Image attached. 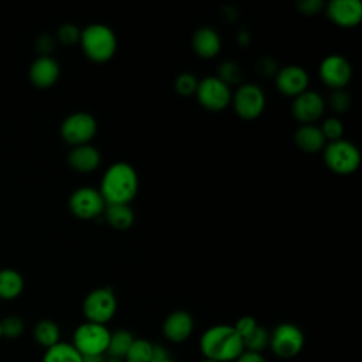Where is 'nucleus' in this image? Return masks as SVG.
I'll return each mask as SVG.
<instances>
[{
  "mask_svg": "<svg viewBox=\"0 0 362 362\" xmlns=\"http://www.w3.org/2000/svg\"><path fill=\"white\" fill-rule=\"evenodd\" d=\"M195 95L198 98V102L205 109L214 112L225 109L232 99V92L229 86L218 76H206L202 81H198Z\"/></svg>",
  "mask_w": 362,
  "mask_h": 362,
  "instance_id": "10",
  "label": "nucleus"
},
{
  "mask_svg": "<svg viewBox=\"0 0 362 362\" xmlns=\"http://www.w3.org/2000/svg\"><path fill=\"white\" fill-rule=\"evenodd\" d=\"M117 300L112 288L100 287L92 290L83 300L82 311L88 322L106 325L116 314Z\"/></svg>",
  "mask_w": 362,
  "mask_h": 362,
  "instance_id": "7",
  "label": "nucleus"
},
{
  "mask_svg": "<svg viewBox=\"0 0 362 362\" xmlns=\"http://www.w3.org/2000/svg\"><path fill=\"white\" fill-rule=\"evenodd\" d=\"M33 337L38 345L48 349L61 341V329L52 320H41L34 325Z\"/></svg>",
  "mask_w": 362,
  "mask_h": 362,
  "instance_id": "23",
  "label": "nucleus"
},
{
  "mask_svg": "<svg viewBox=\"0 0 362 362\" xmlns=\"http://www.w3.org/2000/svg\"><path fill=\"white\" fill-rule=\"evenodd\" d=\"M308 74L304 68L298 65H287L277 71L276 74V86L280 93L286 96L296 98L297 95L307 90L308 86Z\"/></svg>",
  "mask_w": 362,
  "mask_h": 362,
  "instance_id": "14",
  "label": "nucleus"
},
{
  "mask_svg": "<svg viewBox=\"0 0 362 362\" xmlns=\"http://www.w3.org/2000/svg\"><path fill=\"white\" fill-rule=\"evenodd\" d=\"M35 49L41 54L40 57H48V54L54 49V40L48 34H41L35 41Z\"/></svg>",
  "mask_w": 362,
  "mask_h": 362,
  "instance_id": "36",
  "label": "nucleus"
},
{
  "mask_svg": "<svg viewBox=\"0 0 362 362\" xmlns=\"http://www.w3.org/2000/svg\"><path fill=\"white\" fill-rule=\"evenodd\" d=\"M264 62L267 64V65H264L263 62H260V71L263 72V74H266V75H272V74H274V72H277V69H276V62L273 61V59H270V58H266L264 59Z\"/></svg>",
  "mask_w": 362,
  "mask_h": 362,
  "instance_id": "39",
  "label": "nucleus"
},
{
  "mask_svg": "<svg viewBox=\"0 0 362 362\" xmlns=\"http://www.w3.org/2000/svg\"><path fill=\"white\" fill-rule=\"evenodd\" d=\"M199 351L205 359L216 362H235L245 351L243 341L233 325L216 324L209 327L199 338Z\"/></svg>",
  "mask_w": 362,
  "mask_h": 362,
  "instance_id": "1",
  "label": "nucleus"
},
{
  "mask_svg": "<svg viewBox=\"0 0 362 362\" xmlns=\"http://www.w3.org/2000/svg\"><path fill=\"white\" fill-rule=\"evenodd\" d=\"M257 325H259V324H257V321H256L253 317H250V315H243V317H240V318L233 324V328L236 329V332L240 335V338H242V341H243L246 337H249V335L256 329Z\"/></svg>",
  "mask_w": 362,
  "mask_h": 362,
  "instance_id": "34",
  "label": "nucleus"
},
{
  "mask_svg": "<svg viewBox=\"0 0 362 362\" xmlns=\"http://www.w3.org/2000/svg\"><path fill=\"white\" fill-rule=\"evenodd\" d=\"M96 120L90 113L86 112H75L65 117L61 124V136L62 139L75 146L88 144L95 133H96Z\"/></svg>",
  "mask_w": 362,
  "mask_h": 362,
  "instance_id": "8",
  "label": "nucleus"
},
{
  "mask_svg": "<svg viewBox=\"0 0 362 362\" xmlns=\"http://www.w3.org/2000/svg\"><path fill=\"white\" fill-rule=\"evenodd\" d=\"M69 209L79 219H93L103 214L105 199L102 198L99 189L90 187H81L72 192L69 197Z\"/></svg>",
  "mask_w": 362,
  "mask_h": 362,
  "instance_id": "11",
  "label": "nucleus"
},
{
  "mask_svg": "<svg viewBox=\"0 0 362 362\" xmlns=\"http://www.w3.org/2000/svg\"><path fill=\"white\" fill-rule=\"evenodd\" d=\"M3 337H1V327H0V339H1Z\"/></svg>",
  "mask_w": 362,
  "mask_h": 362,
  "instance_id": "43",
  "label": "nucleus"
},
{
  "mask_svg": "<svg viewBox=\"0 0 362 362\" xmlns=\"http://www.w3.org/2000/svg\"><path fill=\"white\" fill-rule=\"evenodd\" d=\"M218 78L225 82L228 86L230 83H236L240 81L242 78V72H240V68L238 64L232 62V61H226L223 62L221 66H219V75Z\"/></svg>",
  "mask_w": 362,
  "mask_h": 362,
  "instance_id": "32",
  "label": "nucleus"
},
{
  "mask_svg": "<svg viewBox=\"0 0 362 362\" xmlns=\"http://www.w3.org/2000/svg\"><path fill=\"white\" fill-rule=\"evenodd\" d=\"M327 16L339 27H355L362 20V4L358 0H332L327 6Z\"/></svg>",
  "mask_w": 362,
  "mask_h": 362,
  "instance_id": "15",
  "label": "nucleus"
},
{
  "mask_svg": "<svg viewBox=\"0 0 362 362\" xmlns=\"http://www.w3.org/2000/svg\"><path fill=\"white\" fill-rule=\"evenodd\" d=\"M329 106L337 113H344L351 106V96L344 89H334L329 95Z\"/></svg>",
  "mask_w": 362,
  "mask_h": 362,
  "instance_id": "33",
  "label": "nucleus"
},
{
  "mask_svg": "<svg viewBox=\"0 0 362 362\" xmlns=\"http://www.w3.org/2000/svg\"><path fill=\"white\" fill-rule=\"evenodd\" d=\"M153 346L154 344L144 338H134L124 356V362H151Z\"/></svg>",
  "mask_w": 362,
  "mask_h": 362,
  "instance_id": "26",
  "label": "nucleus"
},
{
  "mask_svg": "<svg viewBox=\"0 0 362 362\" xmlns=\"http://www.w3.org/2000/svg\"><path fill=\"white\" fill-rule=\"evenodd\" d=\"M41 362H82V355L71 342L59 341L54 346L45 349Z\"/></svg>",
  "mask_w": 362,
  "mask_h": 362,
  "instance_id": "25",
  "label": "nucleus"
},
{
  "mask_svg": "<svg viewBox=\"0 0 362 362\" xmlns=\"http://www.w3.org/2000/svg\"><path fill=\"white\" fill-rule=\"evenodd\" d=\"M1 327V337L7 339H17L24 334L25 325L24 321L17 315H7L0 320Z\"/></svg>",
  "mask_w": 362,
  "mask_h": 362,
  "instance_id": "28",
  "label": "nucleus"
},
{
  "mask_svg": "<svg viewBox=\"0 0 362 362\" xmlns=\"http://www.w3.org/2000/svg\"><path fill=\"white\" fill-rule=\"evenodd\" d=\"M297 7L303 14L314 16L324 8V3L321 0H301L298 1Z\"/></svg>",
  "mask_w": 362,
  "mask_h": 362,
  "instance_id": "35",
  "label": "nucleus"
},
{
  "mask_svg": "<svg viewBox=\"0 0 362 362\" xmlns=\"http://www.w3.org/2000/svg\"><path fill=\"white\" fill-rule=\"evenodd\" d=\"M100 163L99 151L90 144L75 146L68 154V164L78 173H92Z\"/></svg>",
  "mask_w": 362,
  "mask_h": 362,
  "instance_id": "18",
  "label": "nucleus"
},
{
  "mask_svg": "<svg viewBox=\"0 0 362 362\" xmlns=\"http://www.w3.org/2000/svg\"><path fill=\"white\" fill-rule=\"evenodd\" d=\"M197 86H198V81H197L195 75H192L189 72L180 74L174 82V88L177 90V93H180L181 96L194 95L197 90Z\"/></svg>",
  "mask_w": 362,
  "mask_h": 362,
  "instance_id": "30",
  "label": "nucleus"
},
{
  "mask_svg": "<svg viewBox=\"0 0 362 362\" xmlns=\"http://www.w3.org/2000/svg\"><path fill=\"white\" fill-rule=\"evenodd\" d=\"M133 341H134V337L127 329H116L115 332H110L106 356L120 359L124 362V356H126L130 345L133 344Z\"/></svg>",
  "mask_w": 362,
  "mask_h": 362,
  "instance_id": "24",
  "label": "nucleus"
},
{
  "mask_svg": "<svg viewBox=\"0 0 362 362\" xmlns=\"http://www.w3.org/2000/svg\"><path fill=\"white\" fill-rule=\"evenodd\" d=\"M269 338H270V332L264 327L257 325L256 329L243 339V346L246 351L262 352L269 346Z\"/></svg>",
  "mask_w": 362,
  "mask_h": 362,
  "instance_id": "27",
  "label": "nucleus"
},
{
  "mask_svg": "<svg viewBox=\"0 0 362 362\" xmlns=\"http://www.w3.org/2000/svg\"><path fill=\"white\" fill-rule=\"evenodd\" d=\"M110 332L106 325L86 321L76 327L71 344L82 356L106 355Z\"/></svg>",
  "mask_w": 362,
  "mask_h": 362,
  "instance_id": "4",
  "label": "nucleus"
},
{
  "mask_svg": "<svg viewBox=\"0 0 362 362\" xmlns=\"http://www.w3.org/2000/svg\"><path fill=\"white\" fill-rule=\"evenodd\" d=\"M194 331V318L188 311L177 310L168 314L163 322V335L173 344L187 341Z\"/></svg>",
  "mask_w": 362,
  "mask_h": 362,
  "instance_id": "16",
  "label": "nucleus"
},
{
  "mask_svg": "<svg viewBox=\"0 0 362 362\" xmlns=\"http://www.w3.org/2000/svg\"><path fill=\"white\" fill-rule=\"evenodd\" d=\"M201 362H216V361H212V359H205V358H204Z\"/></svg>",
  "mask_w": 362,
  "mask_h": 362,
  "instance_id": "42",
  "label": "nucleus"
},
{
  "mask_svg": "<svg viewBox=\"0 0 362 362\" xmlns=\"http://www.w3.org/2000/svg\"><path fill=\"white\" fill-rule=\"evenodd\" d=\"M170 358L167 349L163 345H154L153 346V356H151V362H161L164 359Z\"/></svg>",
  "mask_w": 362,
  "mask_h": 362,
  "instance_id": "38",
  "label": "nucleus"
},
{
  "mask_svg": "<svg viewBox=\"0 0 362 362\" xmlns=\"http://www.w3.org/2000/svg\"><path fill=\"white\" fill-rule=\"evenodd\" d=\"M235 362H266L262 352H253V351H243Z\"/></svg>",
  "mask_w": 362,
  "mask_h": 362,
  "instance_id": "37",
  "label": "nucleus"
},
{
  "mask_svg": "<svg viewBox=\"0 0 362 362\" xmlns=\"http://www.w3.org/2000/svg\"><path fill=\"white\" fill-rule=\"evenodd\" d=\"M28 76L33 85L37 88H49L59 78V65L58 62L48 57H38L30 66Z\"/></svg>",
  "mask_w": 362,
  "mask_h": 362,
  "instance_id": "17",
  "label": "nucleus"
},
{
  "mask_svg": "<svg viewBox=\"0 0 362 362\" xmlns=\"http://www.w3.org/2000/svg\"><path fill=\"white\" fill-rule=\"evenodd\" d=\"M320 76L327 86L332 89H344L352 76V68L344 57L331 54L320 64Z\"/></svg>",
  "mask_w": 362,
  "mask_h": 362,
  "instance_id": "12",
  "label": "nucleus"
},
{
  "mask_svg": "<svg viewBox=\"0 0 362 362\" xmlns=\"http://www.w3.org/2000/svg\"><path fill=\"white\" fill-rule=\"evenodd\" d=\"M325 110V100L314 90H304L297 95L291 103L293 116L303 124H313L322 116Z\"/></svg>",
  "mask_w": 362,
  "mask_h": 362,
  "instance_id": "13",
  "label": "nucleus"
},
{
  "mask_svg": "<svg viewBox=\"0 0 362 362\" xmlns=\"http://www.w3.org/2000/svg\"><path fill=\"white\" fill-rule=\"evenodd\" d=\"M230 103L238 116L246 120H253L262 115L266 105V96L257 85L245 83L232 95Z\"/></svg>",
  "mask_w": 362,
  "mask_h": 362,
  "instance_id": "9",
  "label": "nucleus"
},
{
  "mask_svg": "<svg viewBox=\"0 0 362 362\" xmlns=\"http://www.w3.org/2000/svg\"><path fill=\"white\" fill-rule=\"evenodd\" d=\"M304 342V334L297 325L281 322L270 332L269 348L280 359H293L303 351Z\"/></svg>",
  "mask_w": 362,
  "mask_h": 362,
  "instance_id": "5",
  "label": "nucleus"
},
{
  "mask_svg": "<svg viewBox=\"0 0 362 362\" xmlns=\"http://www.w3.org/2000/svg\"><path fill=\"white\" fill-rule=\"evenodd\" d=\"M192 48L201 58L209 59L221 51V38L219 34L209 28L201 27L192 35Z\"/></svg>",
  "mask_w": 362,
  "mask_h": 362,
  "instance_id": "19",
  "label": "nucleus"
},
{
  "mask_svg": "<svg viewBox=\"0 0 362 362\" xmlns=\"http://www.w3.org/2000/svg\"><path fill=\"white\" fill-rule=\"evenodd\" d=\"M24 290V279L14 269L0 270V300H14Z\"/></svg>",
  "mask_w": 362,
  "mask_h": 362,
  "instance_id": "22",
  "label": "nucleus"
},
{
  "mask_svg": "<svg viewBox=\"0 0 362 362\" xmlns=\"http://www.w3.org/2000/svg\"><path fill=\"white\" fill-rule=\"evenodd\" d=\"M161 362H177V361H175V359H173V358L170 356V358H167V359H164V361H161Z\"/></svg>",
  "mask_w": 362,
  "mask_h": 362,
  "instance_id": "41",
  "label": "nucleus"
},
{
  "mask_svg": "<svg viewBox=\"0 0 362 362\" xmlns=\"http://www.w3.org/2000/svg\"><path fill=\"white\" fill-rule=\"evenodd\" d=\"M82 362H106V355H93V356H82Z\"/></svg>",
  "mask_w": 362,
  "mask_h": 362,
  "instance_id": "40",
  "label": "nucleus"
},
{
  "mask_svg": "<svg viewBox=\"0 0 362 362\" xmlns=\"http://www.w3.org/2000/svg\"><path fill=\"white\" fill-rule=\"evenodd\" d=\"M137 189L136 170L130 164L119 161L105 171L99 192L106 204H129L136 197Z\"/></svg>",
  "mask_w": 362,
  "mask_h": 362,
  "instance_id": "2",
  "label": "nucleus"
},
{
  "mask_svg": "<svg viewBox=\"0 0 362 362\" xmlns=\"http://www.w3.org/2000/svg\"><path fill=\"white\" fill-rule=\"evenodd\" d=\"M322 150L327 167L337 174H351L361 164V153L358 147L348 140L341 139L337 141H331Z\"/></svg>",
  "mask_w": 362,
  "mask_h": 362,
  "instance_id": "6",
  "label": "nucleus"
},
{
  "mask_svg": "<svg viewBox=\"0 0 362 362\" xmlns=\"http://www.w3.org/2000/svg\"><path fill=\"white\" fill-rule=\"evenodd\" d=\"M294 141L305 153H317L325 147V139L314 124H301L294 133Z\"/></svg>",
  "mask_w": 362,
  "mask_h": 362,
  "instance_id": "20",
  "label": "nucleus"
},
{
  "mask_svg": "<svg viewBox=\"0 0 362 362\" xmlns=\"http://www.w3.org/2000/svg\"><path fill=\"white\" fill-rule=\"evenodd\" d=\"M57 38L64 45H74V44L79 42L81 30L75 24H71V23L62 24L57 31Z\"/></svg>",
  "mask_w": 362,
  "mask_h": 362,
  "instance_id": "31",
  "label": "nucleus"
},
{
  "mask_svg": "<svg viewBox=\"0 0 362 362\" xmlns=\"http://www.w3.org/2000/svg\"><path fill=\"white\" fill-rule=\"evenodd\" d=\"M103 215L107 223L119 230L129 229L134 222V214L129 204H106Z\"/></svg>",
  "mask_w": 362,
  "mask_h": 362,
  "instance_id": "21",
  "label": "nucleus"
},
{
  "mask_svg": "<svg viewBox=\"0 0 362 362\" xmlns=\"http://www.w3.org/2000/svg\"><path fill=\"white\" fill-rule=\"evenodd\" d=\"M79 44L86 58L93 62L112 59L117 48L115 33L105 24H90L81 31Z\"/></svg>",
  "mask_w": 362,
  "mask_h": 362,
  "instance_id": "3",
  "label": "nucleus"
},
{
  "mask_svg": "<svg viewBox=\"0 0 362 362\" xmlns=\"http://www.w3.org/2000/svg\"><path fill=\"white\" fill-rule=\"evenodd\" d=\"M325 141L328 140V143L331 141H337L342 139L344 134V124L338 117H328L322 122V126L320 127Z\"/></svg>",
  "mask_w": 362,
  "mask_h": 362,
  "instance_id": "29",
  "label": "nucleus"
}]
</instances>
